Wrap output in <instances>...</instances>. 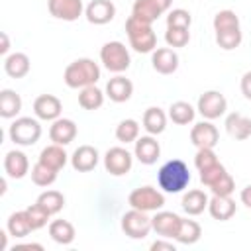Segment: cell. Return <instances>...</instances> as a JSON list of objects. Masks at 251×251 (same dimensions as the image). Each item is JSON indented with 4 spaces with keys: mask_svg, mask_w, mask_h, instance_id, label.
<instances>
[{
    "mask_svg": "<svg viewBox=\"0 0 251 251\" xmlns=\"http://www.w3.org/2000/svg\"><path fill=\"white\" fill-rule=\"evenodd\" d=\"M190 182V171L188 165L180 159H171L167 161L159 173H157V184L163 192L169 194H178L182 192Z\"/></svg>",
    "mask_w": 251,
    "mask_h": 251,
    "instance_id": "1",
    "label": "cell"
},
{
    "mask_svg": "<svg viewBox=\"0 0 251 251\" xmlns=\"http://www.w3.org/2000/svg\"><path fill=\"white\" fill-rule=\"evenodd\" d=\"M98 78H100V67L88 57L69 63L63 73V80L69 88H84V86L96 84Z\"/></svg>",
    "mask_w": 251,
    "mask_h": 251,
    "instance_id": "2",
    "label": "cell"
},
{
    "mask_svg": "<svg viewBox=\"0 0 251 251\" xmlns=\"http://www.w3.org/2000/svg\"><path fill=\"white\" fill-rule=\"evenodd\" d=\"M126 33L129 37V45L137 53H153L157 49V35L151 24H145L133 16L126 20Z\"/></svg>",
    "mask_w": 251,
    "mask_h": 251,
    "instance_id": "3",
    "label": "cell"
},
{
    "mask_svg": "<svg viewBox=\"0 0 251 251\" xmlns=\"http://www.w3.org/2000/svg\"><path fill=\"white\" fill-rule=\"evenodd\" d=\"M100 61H102V65L110 73L120 75V73H124V71L129 69L131 57H129L127 47L122 41H108L100 49Z\"/></svg>",
    "mask_w": 251,
    "mask_h": 251,
    "instance_id": "4",
    "label": "cell"
},
{
    "mask_svg": "<svg viewBox=\"0 0 251 251\" xmlns=\"http://www.w3.org/2000/svg\"><path fill=\"white\" fill-rule=\"evenodd\" d=\"M8 135L16 145L29 147V145L39 141L41 126L35 118H16L10 126V129H8Z\"/></svg>",
    "mask_w": 251,
    "mask_h": 251,
    "instance_id": "5",
    "label": "cell"
},
{
    "mask_svg": "<svg viewBox=\"0 0 251 251\" xmlns=\"http://www.w3.org/2000/svg\"><path fill=\"white\" fill-rule=\"evenodd\" d=\"M127 204L141 212H157L165 206V196L153 186H137L129 192Z\"/></svg>",
    "mask_w": 251,
    "mask_h": 251,
    "instance_id": "6",
    "label": "cell"
},
{
    "mask_svg": "<svg viewBox=\"0 0 251 251\" xmlns=\"http://www.w3.org/2000/svg\"><path fill=\"white\" fill-rule=\"evenodd\" d=\"M122 229L131 239H143L153 229V224H151V218L147 216V212L131 208L122 216Z\"/></svg>",
    "mask_w": 251,
    "mask_h": 251,
    "instance_id": "7",
    "label": "cell"
},
{
    "mask_svg": "<svg viewBox=\"0 0 251 251\" xmlns=\"http://www.w3.org/2000/svg\"><path fill=\"white\" fill-rule=\"evenodd\" d=\"M196 110L200 112V116L204 120H216V118L226 114L227 100L220 90H206L204 94H200Z\"/></svg>",
    "mask_w": 251,
    "mask_h": 251,
    "instance_id": "8",
    "label": "cell"
},
{
    "mask_svg": "<svg viewBox=\"0 0 251 251\" xmlns=\"http://www.w3.org/2000/svg\"><path fill=\"white\" fill-rule=\"evenodd\" d=\"M133 167V155L124 147H110L104 155V169L112 176H124Z\"/></svg>",
    "mask_w": 251,
    "mask_h": 251,
    "instance_id": "9",
    "label": "cell"
},
{
    "mask_svg": "<svg viewBox=\"0 0 251 251\" xmlns=\"http://www.w3.org/2000/svg\"><path fill=\"white\" fill-rule=\"evenodd\" d=\"M190 141H192V145L198 147V149H204V147L214 149V147L218 145V141H220V131H218V127H216L210 120L198 122V124H194L192 129H190Z\"/></svg>",
    "mask_w": 251,
    "mask_h": 251,
    "instance_id": "10",
    "label": "cell"
},
{
    "mask_svg": "<svg viewBox=\"0 0 251 251\" xmlns=\"http://www.w3.org/2000/svg\"><path fill=\"white\" fill-rule=\"evenodd\" d=\"M47 10L53 18L63 22H75L82 16V0H47Z\"/></svg>",
    "mask_w": 251,
    "mask_h": 251,
    "instance_id": "11",
    "label": "cell"
},
{
    "mask_svg": "<svg viewBox=\"0 0 251 251\" xmlns=\"http://www.w3.org/2000/svg\"><path fill=\"white\" fill-rule=\"evenodd\" d=\"M61 112H63V104L53 94H41L33 100V114L37 116V120L55 122L57 118H61Z\"/></svg>",
    "mask_w": 251,
    "mask_h": 251,
    "instance_id": "12",
    "label": "cell"
},
{
    "mask_svg": "<svg viewBox=\"0 0 251 251\" xmlns=\"http://www.w3.org/2000/svg\"><path fill=\"white\" fill-rule=\"evenodd\" d=\"M161 155V145L153 135H143L135 139V147H133V157L141 163V165H153L157 163Z\"/></svg>",
    "mask_w": 251,
    "mask_h": 251,
    "instance_id": "13",
    "label": "cell"
},
{
    "mask_svg": "<svg viewBox=\"0 0 251 251\" xmlns=\"http://www.w3.org/2000/svg\"><path fill=\"white\" fill-rule=\"evenodd\" d=\"M180 216H176L175 212H157L153 218H151V224H153V231L165 239H175L176 231H178V226H180Z\"/></svg>",
    "mask_w": 251,
    "mask_h": 251,
    "instance_id": "14",
    "label": "cell"
},
{
    "mask_svg": "<svg viewBox=\"0 0 251 251\" xmlns=\"http://www.w3.org/2000/svg\"><path fill=\"white\" fill-rule=\"evenodd\" d=\"M84 16L90 24L94 25H104L108 22L114 20L116 16V6L112 0H92L86 8H84Z\"/></svg>",
    "mask_w": 251,
    "mask_h": 251,
    "instance_id": "15",
    "label": "cell"
},
{
    "mask_svg": "<svg viewBox=\"0 0 251 251\" xmlns=\"http://www.w3.org/2000/svg\"><path fill=\"white\" fill-rule=\"evenodd\" d=\"M76 133H78L76 124H75L73 120H69V118H57V120L51 124V127H49V137H51V141L57 143V145H63V147L69 145L71 141H75Z\"/></svg>",
    "mask_w": 251,
    "mask_h": 251,
    "instance_id": "16",
    "label": "cell"
},
{
    "mask_svg": "<svg viewBox=\"0 0 251 251\" xmlns=\"http://www.w3.org/2000/svg\"><path fill=\"white\" fill-rule=\"evenodd\" d=\"M151 65L159 75H173L178 69V55L173 47H159L151 55Z\"/></svg>",
    "mask_w": 251,
    "mask_h": 251,
    "instance_id": "17",
    "label": "cell"
},
{
    "mask_svg": "<svg viewBox=\"0 0 251 251\" xmlns=\"http://www.w3.org/2000/svg\"><path fill=\"white\" fill-rule=\"evenodd\" d=\"M100 161V155H98V149L92 147V145H80L75 149L73 157H71V165L75 171L78 173H88L92 171Z\"/></svg>",
    "mask_w": 251,
    "mask_h": 251,
    "instance_id": "18",
    "label": "cell"
},
{
    "mask_svg": "<svg viewBox=\"0 0 251 251\" xmlns=\"http://www.w3.org/2000/svg\"><path fill=\"white\" fill-rule=\"evenodd\" d=\"M131 94H133V82L129 78L122 76V75H116L106 84V96L112 102H118V104L127 102L131 98Z\"/></svg>",
    "mask_w": 251,
    "mask_h": 251,
    "instance_id": "19",
    "label": "cell"
},
{
    "mask_svg": "<svg viewBox=\"0 0 251 251\" xmlns=\"http://www.w3.org/2000/svg\"><path fill=\"white\" fill-rule=\"evenodd\" d=\"M4 171L10 178H24L29 173V161L24 151H8L4 157Z\"/></svg>",
    "mask_w": 251,
    "mask_h": 251,
    "instance_id": "20",
    "label": "cell"
},
{
    "mask_svg": "<svg viewBox=\"0 0 251 251\" xmlns=\"http://www.w3.org/2000/svg\"><path fill=\"white\" fill-rule=\"evenodd\" d=\"M235 202L229 198V196H218V194H214L212 198H210V202H208V212H210V216L214 218V220H218V222H227V220H231L233 216H235Z\"/></svg>",
    "mask_w": 251,
    "mask_h": 251,
    "instance_id": "21",
    "label": "cell"
},
{
    "mask_svg": "<svg viewBox=\"0 0 251 251\" xmlns=\"http://www.w3.org/2000/svg\"><path fill=\"white\" fill-rule=\"evenodd\" d=\"M226 131L229 133V137L233 139H247L251 137V118L239 114V112H231L227 118H226Z\"/></svg>",
    "mask_w": 251,
    "mask_h": 251,
    "instance_id": "22",
    "label": "cell"
},
{
    "mask_svg": "<svg viewBox=\"0 0 251 251\" xmlns=\"http://www.w3.org/2000/svg\"><path fill=\"white\" fill-rule=\"evenodd\" d=\"M29 69H31V63H29V57L25 53L16 51L4 59V71L12 78H24L29 73Z\"/></svg>",
    "mask_w": 251,
    "mask_h": 251,
    "instance_id": "23",
    "label": "cell"
},
{
    "mask_svg": "<svg viewBox=\"0 0 251 251\" xmlns=\"http://www.w3.org/2000/svg\"><path fill=\"white\" fill-rule=\"evenodd\" d=\"M67 159H69V155L65 153L63 145L51 143V145H47V147L41 149L37 161L43 163V165H47V167H51V169H55V171H61L67 165Z\"/></svg>",
    "mask_w": 251,
    "mask_h": 251,
    "instance_id": "24",
    "label": "cell"
},
{
    "mask_svg": "<svg viewBox=\"0 0 251 251\" xmlns=\"http://www.w3.org/2000/svg\"><path fill=\"white\" fill-rule=\"evenodd\" d=\"M20 110H22V96L12 88L0 90V116L4 120H10L16 118Z\"/></svg>",
    "mask_w": 251,
    "mask_h": 251,
    "instance_id": "25",
    "label": "cell"
},
{
    "mask_svg": "<svg viewBox=\"0 0 251 251\" xmlns=\"http://www.w3.org/2000/svg\"><path fill=\"white\" fill-rule=\"evenodd\" d=\"M141 122H143V127H145V131H147L149 135H159V133H163L165 127H167V114H165L161 108L151 106V108L145 110Z\"/></svg>",
    "mask_w": 251,
    "mask_h": 251,
    "instance_id": "26",
    "label": "cell"
},
{
    "mask_svg": "<svg viewBox=\"0 0 251 251\" xmlns=\"http://www.w3.org/2000/svg\"><path fill=\"white\" fill-rule=\"evenodd\" d=\"M208 196L204 190H198V188H192L188 190L184 196H182V210L188 214V216H198L202 214L206 208H208Z\"/></svg>",
    "mask_w": 251,
    "mask_h": 251,
    "instance_id": "27",
    "label": "cell"
},
{
    "mask_svg": "<svg viewBox=\"0 0 251 251\" xmlns=\"http://www.w3.org/2000/svg\"><path fill=\"white\" fill-rule=\"evenodd\" d=\"M49 235L59 245H71L75 241V226L67 220H53L49 224Z\"/></svg>",
    "mask_w": 251,
    "mask_h": 251,
    "instance_id": "28",
    "label": "cell"
},
{
    "mask_svg": "<svg viewBox=\"0 0 251 251\" xmlns=\"http://www.w3.org/2000/svg\"><path fill=\"white\" fill-rule=\"evenodd\" d=\"M131 16L137 18V20H141V22H145V24H151L153 25V22L159 16H163V12L157 8V4L153 0H135L133 2V8H131Z\"/></svg>",
    "mask_w": 251,
    "mask_h": 251,
    "instance_id": "29",
    "label": "cell"
},
{
    "mask_svg": "<svg viewBox=\"0 0 251 251\" xmlns=\"http://www.w3.org/2000/svg\"><path fill=\"white\" fill-rule=\"evenodd\" d=\"M6 229H8V233H10L12 237H25L29 231H33V229H31V224H29V220H27L25 210H20V212L10 214V218H8V222H6Z\"/></svg>",
    "mask_w": 251,
    "mask_h": 251,
    "instance_id": "30",
    "label": "cell"
},
{
    "mask_svg": "<svg viewBox=\"0 0 251 251\" xmlns=\"http://www.w3.org/2000/svg\"><path fill=\"white\" fill-rule=\"evenodd\" d=\"M200 235H202L200 224L194 222V220H184V218H182L175 239H176L178 243H182V245H192V243H196V241L200 239Z\"/></svg>",
    "mask_w": 251,
    "mask_h": 251,
    "instance_id": "31",
    "label": "cell"
},
{
    "mask_svg": "<svg viewBox=\"0 0 251 251\" xmlns=\"http://www.w3.org/2000/svg\"><path fill=\"white\" fill-rule=\"evenodd\" d=\"M78 104L80 108L84 110H98L102 104H104V92L96 86V84H90V86H84L80 88L78 92Z\"/></svg>",
    "mask_w": 251,
    "mask_h": 251,
    "instance_id": "32",
    "label": "cell"
},
{
    "mask_svg": "<svg viewBox=\"0 0 251 251\" xmlns=\"http://www.w3.org/2000/svg\"><path fill=\"white\" fill-rule=\"evenodd\" d=\"M194 114L196 110L184 102V100H178V102H173L171 108H169V118L173 120V124H178V126H186L194 120Z\"/></svg>",
    "mask_w": 251,
    "mask_h": 251,
    "instance_id": "33",
    "label": "cell"
},
{
    "mask_svg": "<svg viewBox=\"0 0 251 251\" xmlns=\"http://www.w3.org/2000/svg\"><path fill=\"white\" fill-rule=\"evenodd\" d=\"M37 204L43 206L53 216V214H59L65 208V196L59 190H45L37 196Z\"/></svg>",
    "mask_w": 251,
    "mask_h": 251,
    "instance_id": "34",
    "label": "cell"
},
{
    "mask_svg": "<svg viewBox=\"0 0 251 251\" xmlns=\"http://www.w3.org/2000/svg\"><path fill=\"white\" fill-rule=\"evenodd\" d=\"M137 137H139V124L135 120L127 118L116 126V139L120 143H135Z\"/></svg>",
    "mask_w": 251,
    "mask_h": 251,
    "instance_id": "35",
    "label": "cell"
},
{
    "mask_svg": "<svg viewBox=\"0 0 251 251\" xmlns=\"http://www.w3.org/2000/svg\"><path fill=\"white\" fill-rule=\"evenodd\" d=\"M57 173L59 171H55V169H51V167H47V165H43V163H35L33 167H31V180H33V184H37V186H51L55 180H57Z\"/></svg>",
    "mask_w": 251,
    "mask_h": 251,
    "instance_id": "36",
    "label": "cell"
},
{
    "mask_svg": "<svg viewBox=\"0 0 251 251\" xmlns=\"http://www.w3.org/2000/svg\"><path fill=\"white\" fill-rule=\"evenodd\" d=\"M243 33L241 27H233V29H224V31H216V43L224 49V51H231L235 47L241 45Z\"/></svg>",
    "mask_w": 251,
    "mask_h": 251,
    "instance_id": "37",
    "label": "cell"
},
{
    "mask_svg": "<svg viewBox=\"0 0 251 251\" xmlns=\"http://www.w3.org/2000/svg\"><path fill=\"white\" fill-rule=\"evenodd\" d=\"M214 31H224V29H233L239 27V16L233 10H220L214 16Z\"/></svg>",
    "mask_w": 251,
    "mask_h": 251,
    "instance_id": "38",
    "label": "cell"
},
{
    "mask_svg": "<svg viewBox=\"0 0 251 251\" xmlns=\"http://www.w3.org/2000/svg\"><path fill=\"white\" fill-rule=\"evenodd\" d=\"M25 214H27V220H29L33 231H35V229H41L43 226H47V220H49V216H51V214H49L43 206H39L37 202L31 204V206H27V208H25Z\"/></svg>",
    "mask_w": 251,
    "mask_h": 251,
    "instance_id": "39",
    "label": "cell"
},
{
    "mask_svg": "<svg viewBox=\"0 0 251 251\" xmlns=\"http://www.w3.org/2000/svg\"><path fill=\"white\" fill-rule=\"evenodd\" d=\"M190 24H192V16H190L188 10L175 8L167 16V27H184V29H188Z\"/></svg>",
    "mask_w": 251,
    "mask_h": 251,
    "instance_id": "40",
    "label": "cell"
},
{
    "mask_svg": "<svg viewBox=\"0 0 251 251\" xmlns=\"http://www.w3.org/2000/svg\"><path fill=\"white\" fill-rule=\"evenodd\" d=\"M165 41L169 47H184L190 41V31L184 27H167Z\"/></svg>",
    "mask_w": 251,
    "mask_h": 251,
    "instance_id": "41",
    "label": "cell"
},
{
    "mask_svg": "<svg viewBox=\"0 0 251 251\" xmlns=\"http://www.w3.org/2000/svg\"><path fill=\"white\" fill-rule=\"evenodd\" d=\"M226 173H227V171H226V167L218 161V163H214L212 167H206V169H202V171H200V182H202L204 186H208V188H210V186H212L220 176H224Z\"/></svg>",
    "mask_w": 251,
    "mask_h": 251,
    "instance_id": "42",
    "label": "cell"
},
{
    "mask_svg": "<svg viewBox=\"0 0 251 251\" xmlns=\"http://www.w3.org/2000/svg\"><path fill=\"white\" fill-rule=\"evenodd\" d=\"M210 190H212V194H218V196H231V192L235 190V180L229 173H226L210 186Z\"/></svg>",
    "mask_w": 251,
    "mask_h": 251,
    "instance_id": "43",
    "label": "cell"
},
{
    "mask_svg": "<svg viewBox=\"0 0 251 251\" xmlns=\"http://www.w3.org/2000/svg\"><path fill=\"white\" fill-rule=\"evenodd\" d=\"M214 163H218V155L214 153V149L210 147H204V149H198L196 155H194V165L198 171L206 169V167H212Z\"/></svg>",
    "mask_w": 251,
    "mask_h": 251,
    "instance_id": "44",
    "label": "cell"
},
{
    "mask_svg": "<svg viewBox=\"0 0 251 251\" xmlns=\"http://www.w3.org/2000/svg\"><path fill=\"white\" fill-rule=\"evenodd\" d=\"M151 251H176V245L173 241H165V239H157L151 243Z\"/></svg>",
    "mask_w": 251,
    "mask_h": 251,
    "instance_id": "45",
    "label": "cell"
},
{
    "mask_svg": "<svg viewBox=\"0 0 251 251\" xmlns=\"http://www.w3.org/2000/svg\"><path fill=\"white\" fill-rule=\"evenodd\" d=\"M241 94L251 100V71H247L243 76H241Z\"/></svg>",
    "mask_w": 251,
    "mask_h": 251,
    "instance_id": "46",
    "label": "cell"
},
{
    "mask_svg": "<svg viewBox=\"0 0 251 251\" xmlns=\"http://www.w3.org/2000/svg\"><path fill=\"white\" fill-rule=\"evenodd\" d=\"M239 198H241V204H245V206L251 210V184H247V186L241 190Z\"/></svg>",
    "mask_w": 251,
    "mask_h": 251,
    "instance_id": "47",
    "label": "cell"
},
{
    "mask_svg": "<svg viewBox=\"0 0 251 251\" xmlns=\"http://www.w3.org/2000/svg\"><path fill=\"white\" fill-rule=\"evenodd\" d=\"M0 37H2V45H0V55H6L8 53V49H10V39H8V35L2 31L0 33Z\"/></svg>",
    "mask_w": 251,
    "mask_h": 251,
    "instance_id": "48",
    "label": "cell"
},
{
    "mask_svg": "<svg viewBox=\"0 0 251 251\" xmlns=\"http://www.w3.org/2000/svg\"><path fill=\"white\" fill-rule=\"evenodd\" d=\"M153 2L157 4V8H159L163 14H165V12L171 8V4H173V0H153Z\"/></svg>",
    "mask_w": 251,
    "mask_h": 251,
    "instance_id": "49",
    "label": "cell"
}]
</instances>
